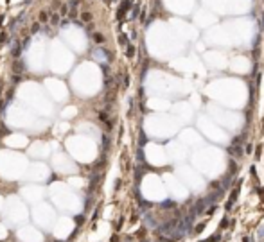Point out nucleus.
<instances>
[{
    "label": "nucleus",
    "mask_w": 264,
    "mask_h": 242,
    "mask_svg": "<svg viewBox=\"0 0 264 242\" xmlns=\"http://www.w3.org/2000/svg\"><path fill=\"white\" fill-rule=\"evenodd\" d=\"M67 13H68V6H63L61 7V14H67Z\"/></svg>",
    "instance_id": "obj_12"
},
{
    "label": "nucleus",
    "mask_w": 264,
    "mask_h": 242,
    "mask_svg": "<svg viewBox=\"0 0 264 242\" xmlns=\"http://www.w3.org/2000/svg\"><path fill=\"white\" fill-rule=\"evenodd\" d=\"M52 7H54V9H56V7H59V2H58V0H54V2H52Z\"/></svg>",
    "instance_id": "obj_15"
},
{
    "label": "nucleus",
    "mask_w": 264,
    "mask_h": 242,
    "mask_svg": "<svg viewBox=\"0 0 264 242\" xmlns=\"http://www.w3.org/2000/svg\"><path fill=\"white\" fill-rule=\"evenodd\" d=\"M81 16H83V22H90V20H92V14H90V13H83Z\"/></svg>",
    "instance_id": "obj_6"
},
{
    "label": "nucleus",
    "mask_w": 264,
    "mask_h": 242,
    "mask_svg": "<svg viewBox=\"0 0 264 242\" xmlns=\"http://www.w3.org/2000/svg\"><path fill=\"white\" fill-rule=\"evenodd\" d=\"M27 47H29V38H25L23 43H22V49H27Z\"/></svg>",
    "instance_id": "obj_10"
},
{
    "label": "nucleus",
    "mask_w": 264,
    "mask_h": 242,
    "mask_svg": "<svg viewBox=\"0 0 264 242\" xmlns=\"http://www.w3.org/2000/svg\"><path fill=\"white\" fill-rule=\"evenodd\" d=\"M31 31L32 32H38V31H40V23H34V25L31 27Z\"/></svg>",
    "instance_id": "obj_9"
},
{
    "label": "nucleus",
    "mask_w": 264,
    "mask_h": 242,
    "mask_svg": "<svg viewBox=\"0 0 264 242\" xmlns=\"http://www.w3.org/2000/svg\"><path fill=\"white\" fill-rule=\"evenodd\" d=\"M119 43H120L122 47H126L128 45V36L126 34H120V36H119Z\"/></svg>",
    "instance_id": "obj_3"
},
{
    "label": "nucleus",
    "mask_w": 264,
    "mask_h": 242,
    "mask_svg": "<svg viewBox=\"0 0 264 242\" xmlns=\"http://www.w3.org/2000/svg\"><path fill=\"white\" fill-rule=\"evenodd\" d=\"M131 7V0H122V4H120V7L117 11V20H122L124 18V13Z\"/></svg>",
    "instance_id": "obj_1"
},
{
    "label": "nucleus",
    "mask_w": 264,
    "mask_h": 242,
    "mask_svg": "<svg viewBox=\"0 0 264 242\" xmlns=\"http://www.w3.org/2000/svg\"><path fill=\"white\" fill-rule=\"evenodd\" d=\"M137 14H138V9L135 7V9H133V13H131V18H137Z\"/></svg>",
    "instance_id": "obj_13"
},
{
    "label": "nucleus",
    "mask_w": 264,
    "mask_h": 242,
    "mask_svg": "<svg viewBox=\"0 0 264 242\" xmlns=\"http://www.w3.org/2000/svg\"><path fill=\"white\" fill-rule=\"evenodd\" d=\"M133 56H135V47L128 45V58H133Z\"/></svg>",
    "instance_id": "obj_4"
},
{
    "label": "nucleus",
    "mask_w": 264,
    "mask_h": 242,
    "mask_svg": "<svg viewBox=\"0 0 264 242\" xmlns=\"http://www.w3.org/2000/svg\"><path fill=\"white\" fill-rule=\"evenodd\" d=\"M49 20V14L47 13H40V22H47Z\"/></svg>",
    "instance_id": "obj_7"
},
{
    "label": "nucleus",
    "mask_w": 264,
    "mask_h": 242,
    "mask_svg": "<svg viewBox=\"0 0 264 242\" xmlns=\"http://www.w3.org/2000/svg\"><path fill=\"white\" fill-rule=\"evenodd\" d=\"M94 40H95V42H97V43H103V42H104V38H103V34H97V32H95V34H94Z\"/></svg>",
    "instance_id": "obj_5"
},
{
    "label": "nucleus",
    "mask_w": 264,
    "mask_h": 242,
    "mask_svg": "<svg viewBox=\"0 0 264 242\" xmlns=\"http://www.w3.org/2000/svg\"><path fill=\"white\" fill-rule=\"evenodd\" d=\"M51 22H52V23H58V22H59V16H58V14L54 13L52 16H51Z\"/></svg>",
    "instance_id": "obj_8"
},
{
    "label": "nucleus",
    "mask_w": 264,
    "mask_h": 242,
    "mask_svg": "<svg viewBox=\"0 0 264 242\" xmlns=\"http://www.w3.org/2000/svg\"><path fill=\"white\" fill-rule=\"evenodd\" d=\"M13 70H14V72H18V74H20L22 70H23V65H22L20 61H14V65H13Z\"/></svg>",
    "instance_id": "obj_2"
},
{
    "label": "nucleus",
    "mask_w": 264,
    "mask_h": 242,
    "mask_svg": "<svg viewBox=\"0 0 264 242\" xmlns=\"http://www.w3.org/2000/svg\"><path fill=\"white\" fill-rule=\"evenodd\" d=\"M68 16H70V18H75V16H77V11H75V9H70V14H68Z\"/></svg>",
    "instance_id": "obj_11"
},
{
    "label": "nucleus",
    "mask_w": 264,
    "mask_h": 242,
    "mask_svg": "<svg viewBox=\"0 0 264 242\" xmlns=\"http://www.w3.org/2000/svg\"><path fill=\"white\" fill-rule=\"evenodd\" d=\"M99 118H101V120H108V115H106V113H101V115H99Z\"/></svg>",
    "instance_id": "obj_14"
},
{
    "label": "nucleus",
    "mask_w": 264,
    "mask_h": 242,
    "mask_svg": "<svg viewBox=\"0 0 264 242\" xmlns=\"http://www.w3.org/2000/svg\"><path fill=\"white\" fill-rule=\"evenodd\" d=\"M25 2H31V0H25Z\"/></svg>",
    "instance_id": "obj_16"
}]
</instances>
